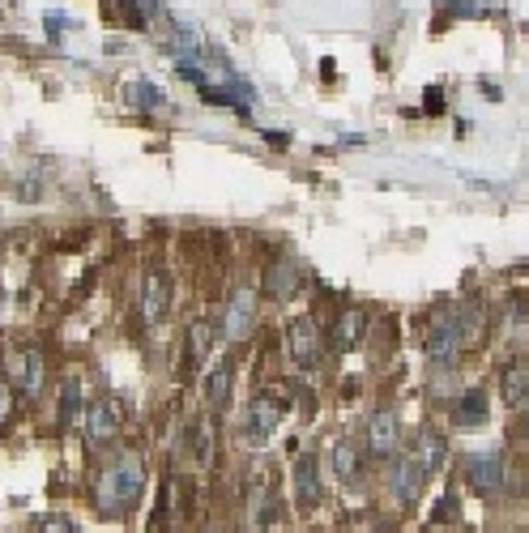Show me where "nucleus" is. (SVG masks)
<instances>
[{
    "mask_svg": "<svg viewBox=\"0 0 529 533\" xmlns=\"http://www.w3.org/2000/svg\"><path fill=\"white\" fill-rule=\"evenodd\" d=\"M466 482L478 495H500L504 491V461L495 452H474L466 457Z\"/></svg>",
    "mask_w": 529,
    "mask_h": 533,
    "instance_id": "9",
    "label": "nucleus"
},
{
    "mask_svg": "<svg viewBox=\"0 0 529 533\" xmlns=\"http://www.w3.org/2000/svg\"><path fill=\"white\" fill-rule=\"evenodd\" d=\"M444 99H440V90H427V111H440Z\"/></svg>",
    "mask_w": 529,
    "mask_h": 533,
    "instance_id": "29",
    "label": "nucleus"
},
{
    "mask_svg": "<svg viewBox=\"0 0 529 533\" xmlns=\"http://www.w3.org/2000/svg\"><path fill=\"white\" fill-rule=\"evenodd\" d=\"M13 414H18V389L9 380H0V431L13 423Z\"/></svg>",
    "mask_w": 529,
    "mask_h": 533,
    "instance_id": "26",
    "label": "nucleus"
},
{
    "mask_svg": "<svg viewBox=\"0 0 529 533\" xmlns=\"http://www.w3.org/2000/svg\"><path fill=\"white\" fill-rule=\"evenodd\" d=\"M525 440H529V414H525Z\"/></svg>",
    "mask_w": 529,
    "mask_h": 533,
    "instance_id": "30",
    "label": "nucleus"
},
{
    "mask_svg": "<svg viewBox=\"0 0 529 533\" xmlns=\"http://www.w3.org/2000/svg\"><path fill=\"white\" fill-rule=\"evenodd\" d=\"M333 350L338 354H346V350H355L363 337H367V316L359 312V308H346L342 316H338V325H333Z\"/></svg>",
    "mask_w": 529,
    "mask_h": 533,
    "instance_id": "13",
    "label": "nucleus"
},
{
    "mask_svg": "<svg viewBox=\"0 0 529 533\" xmlns=\"http://www.w3.org/2000/svg\"><path fill=\"white\" fill-rule=\"evenodd\" d=\"M188 457L201 465H210V457H214V423L210 418H197V423L188 427Z\"/></svg>",
    "mask_w": 529,
    "mask_h": 533,
    "instance_id": "20",
    "label": "nucleus"
},
{
    "mask_svg": "<svg viewBox=\"0 0 529 533\" xmlns=\"http://www.w3.org/2000/svg\"><path fill=\"white\" fill-rule=\"evenodd\" d=\"M124 103L154 111V107H163V90L150 86V82H141V77H137V82H124Z\"/></svg>",
    "mask_w": 529,
    "mask_h": 533,
    "instance_id": "24",
    "label": "nucleus"
},
{
    "mask_svg": "<svg viewBox=\"0 0 529 533\" xmlns=\"http://www.w3.org/2000/svg\"><path fill=\"white\" fill-rule=\"evenodd\" d=\"M274 508H278V504H274V491L256 482V487L248 491V529H252V533H265L269 525H274V516H278Z\"/></svg>",
    "mask_w": 529,
    "mask_h": 533,
    "instance_id": "16",
    "label": "nucleus"
},
{
    "mask_svg": "<svg viewBox=\"0 0 529 533\" xmlns=\"http://www.w3.org/2000/svg\"><path fill=\"white\" fill-rule=\"evenodd\" d=\"M303 282V269L295 261H278L274 269L265 273V295H274V299H291L295 290Z\"/></svg>",
    "mask_w": 529,
    "mask_h": 533,
    "instance_id": "17",
    "label": "nucleus"
},
{
    "mask_svg": "<svg viewBox=\"0 0 529 533\" xmlns=\"http://www.w3.org/2000/svg\"><path fill=\"white\" fill-rule=\"evenodd\" d=\"M329 461H333V474H338L342 482H355V474H359V448L355 444L338 440V444H333V452H329Z\"/></svg>",
    "mask_w": 529,
    "mask_h": 533,
    "instance_id": "23",
    "label": "nucleus"
},
{
    "mask_svg": "<svg viewBox=\"0 0 529 533\" xmlns=\"http://www.w3.org/2000/svg\"><path fill=\"white\" fill-rule=\"evenodd\" d=\"M453 423H457V427H483V423H487V393H483V389H470L466 397L457 401Z\"/></svg>",
    "mask_w": 529,
    "mask_h": 533,
    "instance_id": "21",
    "label": "nucleus"
},
{
    "mask_svg": "<svg viewBox=\"0 0 529 533\" xmlns=\"http://www.w3.org/2000/svg\"><path fill=\"white\" fill-rule=\"evenodd\" d=\"M286 354H291V363L295 367H316V359H320V333H316V325L308 316H299V320H291V329H286Z\"/></svg>",
    "mask_w": 529,
    "mask_h": 533,
    "instance_id": "10",
    "label": "nucleus"
},
{
    "mask_svg": "<svg viewBox=\"0 0 529 533\" xmlns=\"http://www.w3.org/2000/svg\"><path fill=\"white\" fill-rule=\"evenodd\" d=\"M210 342H214V325L210 320H192L188 325V363L201 367L205 354H210Z\"/></svg>",
    "mask_w": 529,
    "mask_h": 533,
    "instance_id": "22",
    "label": "nucleus"
},
{
    "mask_svg": "<svg viewBox=\"0 0 529 533\" xmlns=\"http://www.w3.org/2000/svg\"><path fill=\"white\" fill-rule=\"evenodd\" d=\"M402 448V418L393 410H376L367 418V452L372 457H393Z\"/></svg>",
    "mask_w": 529,
    "mask_h": 533,
    "instance_id": "7",
    "label": "nucleus"
},
{
    "mask_svg": "<svg viewBox=\"0 0 529 533\" xmlns=\"http://www.w3.org/2000/svg\"><path fill=\"white\" fill-rule=\"evenodd\" d=\"M423 482H427V474L419 470V465H414V457L393 461V465H389V474H384V487H389V495H393L402 508H410L414 499L423 495Z\"/></svg>",
    "mask_w": 529,
    "mask_h": 533,
    "instance_id": "6",
    "label": "nucleus"
},
{
    "mask_svg": "<svg viewBox=\"0 0 529 533\" xmlns=\"http://www.w3.org/2000/svg\"><path fill=\"white\" fill-rule=\"evenodd\" d=\"M461 346H466V333H461L457 308H444V312L431 316V333H427V354H431V363H453Z\"/></svg>",
    "mask_w": 529,
    "mask_h": 533,
    "instance_id": "3",
    "label": "nucleus"
},
{
    "mask_svg": "<svg viewBox=\"0 0 529 533\" xmlns=\"http://www.w3.org/2000/svg\"><path fill=\"white\" fill-rule=\"evenodd\" d=\"M39 533H77V529H73V521H69V516L52 512V516H43V521H39Z\"/></svg>",
    "mask_w": 529,
    "mask_h": 533,
    "instance_id": "27",
    "label": "nucleus"
},
{
    "mask_svg": "<svg viewBox=\"0 0 529 533\" xmlns=\"http://www.w3.org/2000/svg\"><path fill=\"white\" fill-rule=\"evenodd\" d=\"M9 384L26 401H35L43 393V354L35 346H22V350L9 354Z\"/></svg>",
    "mask_w": 529,
    "mask_h": 533,
    "instance_id": "5",
    "label": "nucleus"
},
{
    "mask_svg": "<svg viewBox=\"0 0 529 533\" xmlns=\"http://www.w3.org/2000/svg\"><path fill=\"white\" fill-rule=\"evenodd\" d=\"M120 435V410L111 401H94L86 406V440L99 448V444H111Z\"/></svg>",
    "mask_w": 529,
    "mask_h": 533,
    "instance_id": "11",
    "label": "nucleus"
},
{
    "mask_svg": "<svg viewBox=\"0 0 529 533\" xmlns=\"http://www.w3.org/2000/svg\"><path fill=\"white\" fill-rule=\"evenodd\" d=\"M282 414H286L282 397H274V393L252 397V406L244 410V427H239V435H244V444H248V448H261V444L269 440V435L278 431Z\"/></svg>",
    "mask_w": 529,
    "mask_h": 533,
    "instance_id": "2",
    "label": "nucleus"
},
{
    "mask_svg": "<svg viewBox=\"0 0 529 533\" xmlns=\"http://www.w3.org/2000/svg\"><path fill=\"white\" fill-rule=\"evenodd\" d=\"M500 393H504V406H525L529 401V363H508L500 371Z\"/></svg>",
    "mask_w": 529,
    "mask_h": 533,
    "instance_id": "18",
    "label": "nucleus"
},
{
    "mask_svg": "<svg viewBox=\"0 0 529 533\" xmlns=\"http://www.w3.org/2000/svg\"><path fill=\"white\" fill-rule=\"evenodd\" d=\"M291 478H295V499H299V508H316V504H320V474H316V457H312V452H299Z\"/></svg>",
    "mask_w": 529,
    "mask_h": 533,
    "instance_id": "12",
    "label": "nucleus"
},
{
    "mask_svg": "<svg viewBox=\"0 0 529 533\" xmlns=\"http://www.w3.org/2000/svg\"><path fill=\"white\" fill-rule=\"evenodd\" d=\"M47 35H52V39H60L64 35V30H69V18H60V13H47Z\"/></svg>",
    "mask_w": 529,
    "mask_h": 533,
    "instance_id": "28",
    "label": "nucleus"
},
{
    "mask_svg": "<svg viewBox=\"0 0 529 533\" xmlns=\"http://www.w3.org/2000/svg\"><path fill=\"white\" fill-rule=\"evenodd\" d=\"M231 389H235V363L222 359V363H214L210 376H205V397H210V406H227Z\"/></svg>",
    "mask_w": 529,
    "mask_h": 533,
    "instance_id": "19",
    "label": "nucleus"
},
{
    "mask_svg": "<svg viewBox=\"0 0 529 533\" xmlns=\"http://www.w3.org/2000/svg\"><path fill=\"white\" fill-rule=\"evenodd\" d=\"M141 487H146V461H141V452L120 448L116 457L103 465L99 491H94V495H99V508L107 516H120L141 499Z\"/></svg>",
    "mask_w": 529,
    "mask_h": 533,
    "instance_id": "1",
    "label": "nucleus"
},
{
    "mask_svg": "<svg viewBox=\"0 0 529 533\" xmlns=\"http://www.w3.org/2000/svg\"><path fill=\"white\" fill-rule=\"evenodd\" d=\"M124 18L146 30V26H158V22H163V9H158L154 0H124Z\"/></svg>",
    "mask_w": 529,
    "mask_h": 533,
    "instance_id": "25",
    "label": "nucleus"
},
{
    "mask_svg": "<svg viewBox=\"0 0 529 533\" xmlns=\"http://www.w3.org/2000/svg\"><path fill=\"white\" fill-rule=\"evenodd\" d=\"M167 312H171L167 273L163 269H146V278H141V316H146V325H163Z\"/></svg>",
    "mask_w": 529,
    "mask_h": 533,
    "instance_id": "8",
    "label": "nucleus"
},
{
    "mask_svg": "<svg viewBox=\"0 0 529 533\" xmlns=\"http://www.w3.org/2000/svg\"><path fill=\"white\" fill-rule=\"evenodd\" d=\"M82 380H77V371H69L64 376V384H60V406H56V423H60V431H69L73 423H77V414H82Z\"/></svg>",
    "mask_w": 529,
    "mask_h": 533,
    "instance_id": "15",
    "label": "nucleus"
},
{
    "mask_svg": "<svg viewBox=\"0 0 529 533\" xmlns=\"http://www.w3.org/2000/svg\"><path fill=\"white\" fill-rule=\"evenodd\" d=\"M414 465H419L423 474H436L440 465H444V457H448V444H444V435H436V431H423L419 440H414Z\"/></svg>",
    "mask_w": 529,
    "mask_h": 533,
    "instance_id": "14",
    "label": "nucleus"
},
{
    "mask_svg": "<svg viewBox=\"0 0 529 533\" xmlns=\"http://www.w3.org/2000/svg\"><path fill=\"white\" fill-rule=\"evenodd\" d=\"M256 308H261V303H256V290L239 286L227 299V312H222V337H227V342H244L256 325Z\"/></svg>",
    "mask_w": 529,
    "mask_h": 533,
    "instance_id": "4",
    "label": "nucleus"
}]
</instances>
